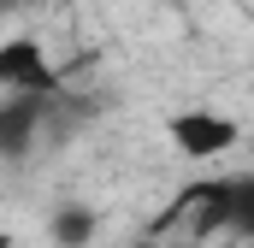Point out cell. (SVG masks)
<instances>
[{
	"instance_id": "obj_5",
	"label": "cell",
	"mask_w": 254,
	"mask_h": 248,
	"mask_svg": "<svg viewBox=\"0 0 254 248\" xmlns=\"http://www.w3.org/2000/svg\"><path fill=\"white\" fill-rule=\"evenodd\" d=\"M95 231H101L95 207H77V201H71V207H60V213L48 219V237H54L60 248H89V243H95Z\"/></svg>"
},
{
	"instance_id": "obj_2",
	"label": "cell",
	"mask_w": 254,
	"mask_h": 248,
	"mask_svg": "<svg viewBox=\"0 0 254 248\" xmlns=\"http://www.w3.org/2000/svg\"><path fill=\"white\" fill-rule=\"evenodd\" d=\"M0 95H60V65L36 36H0Z\"/></svg>"
},
{
	"instance_id": "obj_4",
	"label": "cell",
	"mask_w": 254,
	"mask_h": 248,
	"mask_svg": "<svg viewBox=\"0 0 254 248\" xmlns=\"http://www.w3.org/2000/svg\"><path fill=\"white\" fill-rule=\"evenodd\" d=\"M48 101L42 95H0V160H24L42 142Z\"/></svg>"
},
{
	"instance_id": "obj_1",
	"label": "cell",
	"mask_w": 254,
	"mask_h": 248,
	"mask_svg": "<svg viewBox=\"0 0 254 248\" xmlns=\"http://www.w3.org/2000/svg\"><path fill=\"white\" fill-rule=\"evenodd\" d=\"M172 213H195V231H237L254 237V172L249 178H207L178 195Z\"/></svg>"
},
{
	"instance_id": "obj_3",
	"label": "cell",
	"mask_w": 254,
	"mask_h": 248,
	"mask_svg": "<svg viewBox=\"0 0 254 248\" xmlns=\"http://www.w3.org/2000/svg\"><path fill=\"white\" fill-rule=\"evenodd\" d=\"M166 136L184 160H219L237 148V119L213 113V107H190V113H172L166 119Z\"/></svg>"
},
{
	"instance_id": "obj_6",
	"label": "cell",
	"mask_w": 254,
	"mask_h": 248,
	"mask_svg": "<svg viewBox=\"0 0 254 248\" xmlns=\"http://www.w3.org/2000/svg\"><path fill=\"white\" fill-rule=\"evenodd\" d=\"M0 248H12V243H6V237H0Z\"/></svg>"
}]
</instances>
